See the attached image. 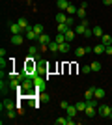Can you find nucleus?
Listing matches in <instances>:
<instances>
[{"mask_svg":"<svg viewBox=\"0 0 112 125\" xmlns=\"http://www.w3.org/2000/svg\"><path fill=\"white\" fill-rule=\"evenodd\" d=\"M67 30H69V26H67V24H58V26H56V32H60V34H65Z\"/></svg>","mask_w":112,"mask_h":125,"instance_id":"obj_28","label":"nucleus"},{"mask_svg":"<svg viewBox=\"0 0 112 125\" xmlns=\"http://www.w3.org/2000/svg\"><path fill=\"white\" fill-rule=\"evenodd\" d=\"M51 41H52V39H51V36H49V34H45V32L37 37V43H39V45H49Z\"/></svg>","mask_w":112,"mask_h":125,"instance_id":"obj_7","label":"nucleus"},{"mask_svg":"<svg viewBox=\"0 0 112 125\" xmlns=\"http://www.w3.org/2000/svg\"><path fill=\"white\" fill-rule=\"evenodd\" d=\"M92 36H93V28H92V30L88 28V30L84 32V37H92Z\"/></svg>","mask_w":112,"mask_h":125,"instance_id":"obj_34","label":"nucleus"},{"mask_svg":"<svg viewBox=\"0 0 112 125\" xmlns=\"http://www.w3.org/2000/svg\"><path fill=\"white\" fill-rule=\"evenodd\" d=\"M88 28H90V22L86 21V19H82V21H80V24H77L73 28L75 32H77V34H79V36H84V32L88 30Z\"/></svg>","mask_w":112,"mask_h":125,"instance_id":"obj_1","label":"nucleus"},{"mask_svg":"<svg viewBox=\"0 0 112 125\" xmlns=\"http://www.w3.org/2000/svg\"><path fill=\"white\" fill-rule=\"evenodd\" d=\"M15 106H17V104L13 103V101H10V99H6L4 103H2V110H4V108H6V110H13Z\"/></svg>","mask_w":112,"mask_h":125,"instance_id":"obj_11","label":"nucleus"},{"mask_svg":"<svg viewBox=\"0 0 112 125\" xmlns=\"http://www.w3.org/2000/svg\"><path fill=\"white\" fill-rule=\"evenodd\" d=\"M56 6H58L60 11H65L67 6H69V0H56Z\"/></svg>","mask_w":112,"mask_h":125,"instance_id":"obj_10","label":"nucleus"},{"mask_svg":"<svg viewBox=\"0 0 112 125\" xmlns=\"http://www.w3.org/2000/svg\"><path fill=\"white\" fill-rule=\"evenodd\" d=\"M54 19H56V24H65L67 19H69V15H65V11H58L54 15Z\"/></svg>","mask_w":112,"mask_h":125,"instance_id":"obj_4","label":"nucleus"},{"mask_svg":"<svg viewBox=\"0 0 112 125\" xmlns=\"http://www.w3.org/2000/svg\"><path fill=\"white\" fill-rule=\"evenodd\" d=\"M47 47H49V51L52 52V54H56V52H60V43H56V41H54V39H52V41H51V43H49Z\"/></svg>","mask_w":112,"mask_h":125,"instance_id":"obj_9","label":"nucleus"},{"mask_svg":"<svg viewBox=\"0 0 112 125\" xmlns=\"http://www.w3.org/2000/svg\"><path fill=\"white\" fill-rule=\"evenodd\" d=\"M105 49H107V45H103V43L93 45V52H95V54H105Z\"/></svg>","mask_w":112,"mask_h":125,"instance_id":"obj_15","label":"nucleus"},{"mask_svg":"<svg viewBox=\"0 0 112 125\" xmlns=\"http://www.w3.org/2000/svg\"><path fill=\"white\" fill-rule=\"evenodd\" d=\"M84 112H86V116H88V118H93V116H95V106H93V104H88Z\"/></svg>","mask_w":112,"mask_h":125,"instance_id":"obj_17","label":"nucleus"},{"mask_svg":"<svg viewBox=\"0 0 112 125\" xmlns=\"http://www.w3.org/2000/svg\"><path fill=\"white\" fill-rule=\"evenodd\" d=\"M65 24H67V26H69V28H71V26L75 24V19H73V17H69V19H67V22H65Z\"/></svg>","mask_w":112,"mask_h":125,"instance_id":"obj_36","label":"nucleus"},{"mask_svg":"<svg viewBox=\"0 0 112 125\" xmlns=\"http://www.w3.org/2000/svg\"><path fill=\"white\" fill-rule=\"evenodd\" d=\"M77 15H79V19H80V21H82V19H86V10L79 6V10H77Z\"/></svg>","mask_w":112,"mask_h":125,"instance_id":"obj_29","label":"nucleus"},{"mask_svg":"<svg viewBox=\"0 0 112 125\" xmlns=\"http://www.w3.org/2000/svg\"><path fill=\"white\" fill-rule=\"evenodd\" d=\"M69 43L67 41H64V43H60V52H62V54H65V52H69Z\"/></svg>","mask_w":112,"mask_h":125,"instance_id":"obj_22","label":"nucleus"},{"mask_svg":"<svg viewBox=\"0 0 112 125\" xmlns=\"http://www.w3.org/2000/svg\"><path fill=\"white\" fill-rule=\"evenodd\" d=\"M103 4L105 6H112V0H103Z\"/></svg>","mask_w":112,"mask_h":125,"instance_id":"obj_39","label":"nucleus"},{"mask_svg":"<svg viewBox=\"0 0 112 125\" xmlns=\"http://www.w3.org/2000/svg\"><path fill=\"white\" fill-rule=\"evenodd\" d=\"M84 54H86V49L84 47H77V49H75V56H77V58H82Z\"/></svg>","mask_w":112,"mask_h":125,"instance_id":"obj_23","label":"nucleus"},{"mask_svg":"<svg viewBox=\"0 0 112 125\" xmlns=\"http://www.w3.org/2000/svg\"><path fill=\"white\" fill-rule=\"evenodd\" d=\"M110 110H112V104H110ZM110 120H112V116H110Z\"/></svg>","mask_w":112,"mask_h":125,"instance_id":"obj_40","label":"nucleus"},{"mask_svg":"<svg viewBox=\"0 0 112 125\" xmlns=\"http://www.w3.org/2000/svg\"><path fill=\"white\" fill-rule=\"evenodd\" d=\"M0 58H6V49H0Z\"/></svg>","mask_w":112,"mask_h":125,"instance_id":"obj_38","label":"nucleus"},{"mask_svg":"<svg viewBox=\"0 0 112 125\" xmlns=\"http://www.w3.org/2000/svg\"><path fill=\"white\" fill-rule=\"evenodd\" d=\"M17 24H19V26L22 28V30H24V34H26L28 30H32V28H34V26H30V24H28V19H26V17H19Z\"/></svg>","mask_w":112,"mask_h":125,"instance_id":"obj_3","label":"nucleus"},{"mask_svg":"<svg viewBox=\"0 0 112 125\" xmlns=\"http://www.w3.org/2000/svg\"><path fill=\"white\" fill-rule=\"evenodd\" d=\"M93 97H95L97 101L103 99V97H105V90H103V88H95V94H93Z\"/></svg>","mask_w":112,"mask_h":125,"instance_id":"obj_20","label":"nucleus"},{"mask_svg":"<svg viewBox=\"0 0 112 125\" xmlns=\"http://www.w3.org/2000/svg\"><path fill=\"white\" fill-rule=\"evenodd\" d=\"M93 36H95V37L103 36V28H101V26H93Z\"/></svg>","mask_w":112,"mask_h":125,"instance_id":"obj_30","label":"nucleus"},{"mask_svg":"<svg viewBox=\"0 0 112 125\" xmlns=\"http://www.w3.org/2000/svg\"><path fill=\"white\" fill-rule=\"evenodd\" d=\"M90 67H92V71H93V73H99V71H101V63H99V62H92Z\"/></svg>","mask_w":112,"mask_h":125,"instance_id":"obj_25","label":"nucleus"},{"mask_svg":"<svg viewBox=\"0 0 112 125\" xmlns=\"http://www.w3.org/2000/svg\"><path fill=\"white\" fill-rule=\"evenodd\" d=\"M82 73H84V75L92 73V67H90V65H82Z\"/></svg>","mask_w":112,"mask_h":125,"instance_id":"obj_33","label":"nucleus"},{"mask_svg":"<svg viewBox=\"0 0 112 125\" xmlns=\"http://www.w3.org/2000/svg\"><path fill=\"white\" fill-rule=\"evenodd\" d=\"M54 41H56V43H64V41H65V34H60V32H56Z\"/></svg>","mask_w":112,"mask_h":125,"instance_id":"obj_27","label":"nucleus"},{"mask_svg":"<svg viewBox=\"0 0 112 125\" xmlns=\"http://www.w3.org/2000/svg\"><path fill=\"white\" fill-rule=\"evenodd\" d=\"M69 116H67V118H64V116H62V118H56V120H54V123L56 125H69Z\"/></svg>","mask_w":112,"mask_h":125,"instance_id":"obj_16","label":"nucleus"},{"mask_svg":"<svg viewBox=\"0 0 112 125\" xmlns=\"http://www.w3.org/2000/svg\"><path fill=\"white\" fill-rule=\"evenodd\" d=\"M67 106H69V103H67V101H62V103H60V108H62V110H65Z\"/></svg>","mask_w":112,"mask_h":125,"instance_id":"obj_35","label":"nucleus"},{"mask_svg":"<svg viewBox=\"0 0 112 125\" xmlns=\"http://www.w3.org/2000/svg\"><path fill=\"white\" fill-rule=\"evenodd\" d=\"M65 112H67V116H69V118H75L79 110H77V106H75V104H69V106L65 108Z\"/></svg>","mask_w":112,"mask_h":125,"instance_id":"obj_12","label":"nucleus"},{"mask_svg":"<svg viewBox=\"0 0 112 125\" xmlns=\"http://www.w3.org/2000/svg\"><path fill=\"white\" fill-rule=\"evenodd\" d=\"M77 10H79V8H77L75 4H69V6H67V10H65V13H69V15H77Z\"/></svg>","mask_w":112,"mask_h":125,"instance_id":"obj_21","label":"nucleus"},{"mask_svg":"<svg viewBox=\"0 0 112 125\" xmlns=\"http://www.w3.org/2000/svg\"><path fill=\"white\" fill-rule=\"evenodd\" d=\"M22 88H24V90H30V88H32V82H30V80H24V82H22Z\"/></svg>","mask_w":112,"mask_h":125,"instance_id":"obj_31","label":"nucleus"},{"mask_svg":"<svg viewBox=\"0 0 112 125\" xmlns=\"http://www.w3.org/2000/svg\"><path fill=\"white\" fill-rule=\"evenodd\" d=\"M15 116H17L15 108H13V110H8V118H10V120H13V118H15Z\"/></svg>","mask_w":112,"mask_h":125,"instance_id":"obj_32","label":"nucleus"},{"mask_svg":"<svg viewBox=\"0 0 112 125\" xmlns=\"http://www.w3.org/2000/svg\"><path fill=\"white\" fill-rule=\"evenodd\" d=\"M93 94H95V88H88V90H86V94H84V101L93 99Z\"/></svg>","mask_w":112,"mask_h":125,"instance_id":"obj_18","label":"nucleus"},{"mask_svg":"<svg viewBox=\"0 0 112 125\" xmlns=\"http://www.w3.org/2000/svg\"><path fill=\"white\" fill-rule=\"evenodd\" d=\"M11 45H15V47H19V45H22L24 43V36L22 34H15V36H11Z\"/></svg>","mask_w":112,"mask_h":125,"instance_id":"obj_5","label":"nucleus"},{"mask_svg":"<svg viewBox=\"0 0 112 125\" xmlns=\"http://www.w3.org/2000/svg\"><path fill=\"white\" fill-rule=\"evenodd\" d=\"M24 37H26V39H30V41H37V37H39V36H37L36 32H34V28H32V30H28L26 34H24Z\"/></svg>","mask_w":112,"mask_h":125,"instance_id":"obj_13","label":"nucleus"},{"mask_svg":"<svg viewBox=\"0 0 112 125\" xmlns=\"http://www.w3.org/2000/svg\"><path fill=\"white\" fill-rule=\"evenodd\" d=\"M99 116H103V118H108V120H110V116H112L110 104H99Z\"/></svg>","mask_w":112,"mask_h":125,"instance_id":"obj_2","label":"nucleus"},{"mask_svg":"<svg viewBox=\"0 0 112 125\" xmlns=\"http://www.w3.org/2000/svg\"><path fill=\"white\" fill-rule=\"evenodd\" d=\"M75 106H77V110H79V112H84L86 106H88V103H86V101H79V103L75 104Z\"/></svg>","mask_w":112,"mask_h":125,"instance_id":"obj_24","label":"nucleus"},{"mask_svg":"<svg viewBox=\"0 0 112 125\" xmlns=\"http://www.w3.org/2000/svg\"><path fill=\"white\" fill-rule=\"evenodd\" d=\"M101 43H103V45H112V36L103 34V36H101Z\"/></svg>","mask_w":112,"mask_h":125,"instance_id":"obj_19","label":"nucleus"},{"mask_svg":"<svg viewBox=\"0 0 112 125\" xmlns=\"http://www.w3.org/2000/svg\"><path fill=\"white\" fill-rule=\"evenodd\" d=\"M28 54H30V56H34L36 60H41V58H39V49H37V45H32V47L28 49Z\"/></svg>","mask_w":112,"mask_h":125,"instance_id":"obj_8","label":"nucleus"},{"mask_svg":"<svg viewBox=\"0 0 112 125\" xmlns=\"http://www.w3.org/2000/svg\"><path fill=\"white\" fill-rule=\"evenodd\" d=\"M75 36H77V32H75V30H71V28H69V30L65 32V41H67V43H71V41L75 39Z\"/></svg>","mask_w":112,"mask_h":125,"instance_id":"obj_14","label":"nucleus"},{"mask_svg":"<svg viewBox=\"0 0 112 125\" xmlns=\"http://www.w3.org/2000/svg\"><path fill=\"white\" fill-rule=\"evenodd\" d=\"M34 32H36L37 36H41L43 32H45V28H43V24H39V22H37V24H34Z\"/></svg>","mask_w":112,"mask_h":125,"instance_id":"obj_26","label":"nucleus"},{"mask_svg":"<svg viewBox=\"0 0 112 125\" xmlns=\"http://www.w3.org/2000/svg\"><path fill=\"white\" fill-rule=\"evenodd\" d=\"M105 54H108V56L112 54V45H107V49H105Z\"/></svg>","mask_w":112,"mask_h":125,"instance_id":"obj_37","label":"nucleus"},{"mask_svg":"<svg viewBox=\"0 0 112 125\" xmlns=\"http://www.w3.org/2000/svg\"><path fill=\"white\" fill-rule=\"evenodd\" d=\"M10 32H11V36H15V34H24V30H22L17 22H10Z\"/></svg>","mask_w":112,"mask_h":125,"instance_id":"obj_6","label":"nucleus"}]
</instances>
